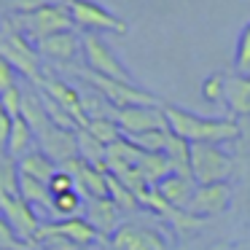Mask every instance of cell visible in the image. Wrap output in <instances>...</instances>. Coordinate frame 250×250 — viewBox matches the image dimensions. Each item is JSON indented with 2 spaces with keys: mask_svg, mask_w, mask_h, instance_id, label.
Wrapping results in <instances>:
<instances>
[{
  "mask_svg": "<svg viewBox=\"0 0 250 250\" xmlns=\"http://www.w3.org/2000/svg\"><path fill=\"white\" fill-rule=\"evenodd\" d=\"M162 110L167 119V129L188 146H221L239 137V124L234 119H205L178 105H162Z\"/></svg>",
  "mask_w": 250,
  "mask_h": 250,
  "instance_id": "6da1fadb",
  "label": "cell"
},
{
  "mask_svg": "<svg viewBox=\"0 0 250 250\" xmlns=\"http://www.w3.org/2000/svg\"><path fill=\"white\" fill-rule=\"evenodd\" d=\"M6 24L17 30L22 38L35 41V43L54 33L73 30V19L65 3H46V6H38L33 11H14Z\"/></svg>",
  "mask_w": 250,
  "mask_h": 250,
  "instance_id": "7a4b0ae2",
  "label": "cell"
},
{
  "mask_svg": "<svg viewBox=\"0 0 250 250\" xmlns=\"http://www.w3.org/2000/svg\"><path fill=\"white\" fill-rule=\"evenodd\" d=\"M67 11H70L73 27L81 30V35H103V33H113V35H126L129 24L121 17H116L110 8H105L97 0H65Z\"/></svg>",
  "mask_w": 250,
  "mask_h": 250,
  "instance_id": "3957f363",
  "label": "cell"
},
{
  "mask_svg": "<svg viewBox=\"0 0 250 250\" xmlns=\"http://www.w3.org/2000/svg\"><path fill=\"white\" fill-rule=\"evenodd\" d=\"M73 73H76L81 81H86L89 89H94L100 97L108 100L116 110L119 108H135V105H162L151 92H146V89L137 86V83L110 81V78H103V76H97V73L86 70V67H73Z\"/></svg>",
  "mask_w": 250,
  "mask_h": 250,
  "instance_id": "277c9868",
  "label": "cell"
},
{
  "mask_svg": "<svg viewBox=\"0 0 250 250\" xmlns=\"http://www.w3.org/2000/svg\"><path fill=\"white\" fill-rule=\"evenodd\" d=\"M0 60H6L19 76H24L27 81H33L38 86L43 81V67H41V54L27 38L6 27H0Z\"/></svg>",
  "mask_w": 250,
  "mask_h": 250,
  "instance_id": "5b68a950",
  "label": "cell"
},
{
  "mask_svg": "<svg viewBox=\"0 0 250 250\" xmlns=\"http://www.w3.org/2000/svg\"><path fill=\"white\" fill-rule=\"evenodd\" d=\"M81 54L86 60V70L97 73L103 78L110 81H121V83H135L132 73L126 70V65L116 57V51L108 46V41L103 35H81Z\"/></svg>",
  "mask_w": 250,
  "mask_h": 250,
  "instance_id": "8992f818",
  "label": "cell"
},
{
  "mask_svg": "<svg viewBox=\"0 0 250 250\" xmlns=\"http://www.w3.org/2000/svg\"><path fill=\"white\" fill-rule=\"evenodd\" d=\"M231 169V153H226L221 146H191V178L196 186L226 183Z\"/></svg>",
  "mask_w": 250,
  "mask_h": 250,
  "instance_id": "52a82bcc",
  "label": "cell"
},
{
  "mask_svg": "<svg viewBox=\"0 0 250 250\" xmlns=\"http://www.w3.org/2000/svg\"><path fill=\"white\" fill-rule=\"evenodd\" d=\"M0 218L11 226V231L22 239L24 245L35 250V237L41 231V218L22 196H0Z\"/></svg>",
  "mask_w": 250,
  "mask_h": 250,
  "instance_id": "ba28073f",
  "label": "cell"
},
{
  "mask_svg": "<svg viewBox=\"0 0 250 250\" xmlns=\"http://www.w3.org/2000/svg\"><path fill=\"white\" fill-rule=\"evenodd\" d=\"M113 121L119 124L124 137L146 135V132H167L162 105H135V108H119L113 113Z\"/></svg>",
  "mask_w": 250,
  "mask_h": 250,
  "instance_id": "9c48e42d",
  "label": "cell"
},
{
  "mask_svg": "<svg viewBox=\"0 0 250 250\" xmlns=\"http://www.w3.org/2000/svg\"><path fill=\"white\" fill-rule=\"evenodd\" d=\"M43 237H60L65 242L76 245L78 250H92L94 242H100V234L94 231L92 226L86 223V218H62V221H54V223H41V231L35 237V242Z\"/></svg>",
  "mask_w": 250,
  "mask_h": 250,
  "instance_id": "30bf717a",
  "label": "cell"
},
{
  "mask_svg": "<svg viewBox=\"0 0 250 250\" xmlns=\"http://www.w3.org/2000/svg\"><path fill=\"white\" fill-rule=\"evenodd\" d=\"M35 143L41 146V153L49 156L57 167H65L67 162L78 159V146H76V132H67V129H60V126L49 124L43 132L35 135Z\"/></svg>",
  "mask_w": 250,
  "mask_h": 250,
  "instance_id": "8fae6325",
  "label": "cell"
},
{
  "mask_svg": "<svg viewBox=\"0 0 250 250\" xmlns=\"http://www.w3.org/2000/svg\"><path fill=\"white\" fill-rule=\"evenodd\" d=\"M38 86L51 103H57L73 121H76L78 129H83L86 116H83V108H81V92H78V89H73L67 81H62V78H57V76H43V81H41Z\"/></svg>",
  "mask_w": 250,
  "mask_h": 250,
  "instance_id": "7c38bea8",
  "label": "cell"
},
{
  "mask_svg": "<svg viewBox=\"0 0 250 250\" xmlns=\"http://www.w3.org/2000/svg\"><path fill=\"white\" fill-rule=\"evenodd\" d=\"M83 210H86V223L103 239H110L119 231L121 210L108 199V196H89V199H83Z\"/></svg>",
  "mask_w": 250,
  "mask_h": 250,
  "instance_id": "4fadbf2b",
  "label": "cell"
},
{
  "mask_svg": "<svg viewBox=\"0 0 250 250\" xmlns=\"http://www.w3.org/2000/svg\"><path fill=\"white\" fill-rule=\"evenodd\" d=\"M231 202V188L229 183H210V186H196L194 196H191V205H188V215H196V218H210V215H218L223 212Z\"/></svg>",
  "mask_w": 250,
  "mask_h": 250,
  "instance_id": "5bb4252c",
  "label": "cell"
},
{
  "mask_svg": "<svg viewBox=\"0 0 250 250\" xmlns=\"http://www.w3.org/2000/svg\"><path fill=\"white\" fill-rule=\"evenodd\" d=\"M110 245L116 250H167L162 234L137 223H121L119 231L110 237Z\"/></svg>",
  "mask_w": 250,
  "mask_h": 250,
  "instance_id": "9a60e30c",
  "label": "cell"
},
{
  "mask_svg": "<svg viewBox=\"0 0 250 250\" xmlns=\"http://www.w3.org/2000/svg\"><path fill=\"white\" fill-rule=\"evenodd\" d=\"M35 49H38L41 60H51V62H57V65H67V62H73L78 57V51H81V35H78L76 30L54 33V35H49V38L38 41Z\"/></svg>",
  "mask_w": 250,
  "mask_h": 250,
  "instance_id": "2e32d148",
  "label": "cell"
},
{
  "mask_svg": "<svg viewBox=\"0 0 250 250\" xmlns=\"http://www.w3.org/2000/svg\"><path fill=\"white\" fill-rule=\"evenodd\" d=\"M153 191H156V194L162 196L169 207L186 212V210H188V205H191V196H194V191H196V183H194V178H186V175L169 172Z\"/></svg>",
  "mask_w": 250,
  "mask_h": 250,
  "instance_id": "e0dca14e",
  "label": "cell"
},
{
  "mask_svg": "<svg viewBox=\"0 0 250 250\" xmlns=\"http://www.w3.org/2000/svg\"><path fill=\"white\" fill-rule=\"evenodd\" d=\"M223 105L231 110L234 119L250 116V76H226L223 78Z\"/></svg>",
  "mask_w": 250,
  "mask_h": 250,
  "instance_id": "ac0fdd59",
  "label": "cell"
},
{
  "mask_svg": "<svg viewBox=\"0 0 250 250\" xmlns=\"http://www.w3.org/2000/svg\"><path fill=\"white\" fill-rule=\"evenodd\" d=\"M17 167H19V175H24V178H30V180H38V183H43V186H49V180L54 178V172L60 169L41 151H30L27 156H22L17 162Z\"/></svg>",
  "mask_w": 250,
  "mask_h": 250,
  "instance_id": "d6986e66",
  "label": "cell"
},
{
  "mask_svg": "<svg viewBox=\"0 0 250 250\" xmlns=\"http://www.w3.org/2000/svg\"><path fill=\"white\" fill-rule=\"evenodd\" d=\"M135 169L143 175V180H146L151 188H156V186L172 172V167H169V162H167L164 153H140Z\"/></svg>",
  "mask_w": 250,
  "mask_h": 250,
  "instance_id": "ffe728a7",
  "label": "cell"
},
{
  "mask_svg": "<svg viewBox=\"0 0 250 250\" xmlns=\"http://www.w3.org/2000/svg\"><path fill=\"white\" fill-rule=\"evenodd\" d=\"M33 146H35V135H33V129L27 126V121L19 116V119H14L11 121V132H8V146H6V153L11 159H22V156H27L30 151H33Z\"/></svg>",
  "mask_w": 250,
  "mask_h": 250,
  "instance_id": "44dd1931",
  "label": "cell"
},
{
  "mask_svg": "<svg viewBox=\"0 0 250 250\" xmlns=\"http://www.w3.org/2000/svg\"><path fill=\"white\" fill-rule=\"evenodd\" d=\"M164 156H167L172 172L191 178V146L186 140H180V137H175L172 132H169L167 146H164Z\"/></svg>",
  "mask_w": 250,
  "mask_h": 250,
  "instance_id": "7402d4cb",
  "label": "cell"
},
{
  "mask_svg": "<svg viewBox=\"0 0 250 250\" xmlns=\"http://www.w3.org/2000/svg\"><path fill=\"white\" fill-rule=\"evenodd\" d=\"M76 146H78V159L81 162H86L89 167L105 169V153H108V148L103 143H97L89 132L76 129Z\"/></svg>",
  "mask_w": 250,
  "mask_h": 250,
  "instance_id": "603a6c76",
  "label": "cell"
},
{
  "mask_svg": "<svg viewBox=\"0 0 250 250\" xmlns=\"http://www.w3.org/2000/svg\"><path fill=\"white\" fill-rule=\"evenodd\" d=\"M19 196H22V199L27 202L33 210H38V207H46V210H51L49 186L38 183V180H30V178H24V175H19Z\"/></svg>",
  "mask_w": 250,
  "mask_h": 250,
  "instance_id": "cb8c5ba5",
  "label": "cell"
},
{
  "mask_svg": "<svg viewBox=\"0 0 250 250\" xmlns=\"http://www.w3.org/2000/svg\"><path fill=\"white\" fill-rule=\"evenodd\" d=\"M83 132H89V135H92L97 143H103L105 148L113 146V143H119L121 137H124L121 129H119V124H116L113 119H89L86 124H83Z\"/></svg>",
  "mask_w": 250,
  "mask_h": 250,
  "instance_id": "d4e9b609",
  "label": "cell"
},
{
  "mask_svg": "<svg viewBox=\"0 0 250 250\" xmlns=\"http://www.w3.org/2000/svg\"><path fill=\"white\" fill-rule=\"evenodd\" d=\"M19 194V167L17 159H11L6 151L0 153V196Z\"/></svg>",
  "mask_w": 250,
  "mask_h": 250,
  "instance_id": "484cf974",
  "label": "cell"
},
{
  "mask_svg": "<svg viewBox=\"0 0 250 250\" xmlns=\"http://www.w3.org/2000/svg\"><path fill=\"white\" fill-rule=\"evenodd\" d=\"M108 199L113 202L121 212H132V210H137V207H140V202L135 199V194H132L126 186H121L113 175H108Z\"/></svg>",
  "mask_w": 250,
  "mask_h": 250,
  "instance_id": "4316f807",
  "label": "cell"
},
{
  "mask_svg": "<svg viewBox=\"0 0 250 250\" xmlns=\"http://www.w3.org/2000/svg\"><path fill=\"white\" fill-rule=\"evenodd\" d=\"M83 207V196L78 191H67V194L51 196V212H57L60 218H76Z\"/></svg>",
  "mask_w": 250,
  "mask_h": 250,
  "instance_id": "83f0119b",
  "label": "cell"
},
{
  "mask_svg": "<svg viewBox=\"0 0 250 250\" xmlns=\"http://www.w3.org/2000/svg\"><path fill=\"white\" fill-rule=\"evenodd\" d=\"M167 132H146V135H135V137H126L135 148H140L143 153H164V146H167Z\"/></svg>",
  "mask_w": 250,
  "mask_h": 250,
  "instance_id": "f1b7e54d",
  "label": "cell"
},
{
  "mask_svg": "<svg viewBox=\"0 0 250 250\" xmlns=\"http://www.w3.org/2000/svg\"><path fill=\"white\" fill-rule=\"evenodd\" d=\"M234 67H237L239 76H248L250 73V22L242 27L237 41V51H234Z\"/></svg>",
  "mask_w": 250,
  "mask_h": 250,
  "instance_id": "f546056e",
  "label": "cell"
},
{
  "mask_svg": "<svg viewBox=\"0 0 250 250\" xmlns=\"http://www.w3.org/2000/svg\"><path fill=\"white\" fill-rule=\"evenodd\" d=\"M223 73H212V76H207L205 81H202V97L207 100V103L218 105L223 103Z\"/></svg>",
  "mask_w": 250,
  "mask_h": 250,
  "instance_id": "4dcf8cb0",
  "label": "cell"
},
{
  "mask_svg": "<svg viewBox=\"0 0 250 250\" xmlns=\"http://www.w3.org/2000/svg\"><path fill=\"white\" fill-rule=\"evenodd\" d=\"M0 250H33V248H30V245H24L22 239L11 231V226L0 218Z\"/></svg>",
  "mask_w": 250,
  "mask_h": 250,
  "instance_id": "1f68e13d",
  "label": "cell"
},
{
  "mask_svg": "<svg viewBox=\"0 0 250 250\" xmlns=\"http://www.w3.org/2000/svg\"><path fill=\"white\" fill-rule=\"evenodd\" d=\"M67 191H76V183H73V178L65 169H57L54 178L49 180V194L57 196V194H67Z\"/></svg>",
  "mask_w": 250,
  "mask_h": 250,
  "instance_id": "d6a6232c",
  "label": "cell"
},
{
  "mask_svg": "<svg viewBox=\"0 0 250 250\" xmlns=\"http://www.w3.org/2000/svg\"><path fill=\"white\" fill-rule=\"evenodd\" d=\"M14 86H19V73L6 60H0V94L14 89Z\"/></svg>",
  "mask_w": 250,
  "mask_h": 250,
  "instance_id": "836d02e7",
  "label": "cell"
},
{
  "mask_svg": "<svg viewBox=\"0 0 250 250\" xmlns=\"http://www.w3.org/2000/svg\"><path fill=\"white\" fill-rule=\"evenodd\" d=\"M11 116L6 113V110L0 108V153L6 151V146H8V132H11Z\"/></svg>",
  "mask_w": 250,
  "mask_h": 250,
  "instance_id": "e575fe53",
  "label": "cell"
},
{
  "mask_svg": "<svg viewBox=\"0 0 250 250\" xmlns=\"http://www.w3.org/2000/svg\"><path fill=\"white\" fill-rule=\"evenodd\" d=\"M46 3H54V0H14L17 11H33V8L46 6Z\"/></svg>",
  "mask_w": 250,
  "mask_h": 250,
  "instance_id": "d590c367",
  "label": "cell"
},
{
  "mask_svg": "<svg viewBox=\"0 0 250 250\" xmlns=\"http://www.w3.org/2000/svg\"><path fill=\"white\" fill-rule=\"evenodd\" d=\"M242 250H250V239H248V242H245V248Z\"/></svg>",
  "mask_w": 250,
  "mask_h": 250,
  "instance_id": "8d00e7d4",
  "label": "cell"
},
{
  "mask_svg": "<svg viewBox=\"0 0 250 250\" xmlns=\"http://www.w3.org/2000/svg\"><path fill=\"white\" fill-rule=\"evenodd\" d=\"M35 250H51V248H41V245H38V248H35Z\"/></svg>",
  "mask_w": 250,
  "mask_h": 250,
  "instance_id": "74e56055",
  "label": "cell"
},
{
  "mask_svg": "<svg viewBox=\"0 0 250 250\" xmlns=\"http://www.w3.org/2000/svg\"><path fill=\"white\" fill-rule=\"evenodd\" d=\"M248 76H250V73H248Z\"/></svg>",
  "mask_w": 250,
  "mask_h": 250,
  "instance_id": "f35d334b",
  "label": "cell"
}]
</instances>
